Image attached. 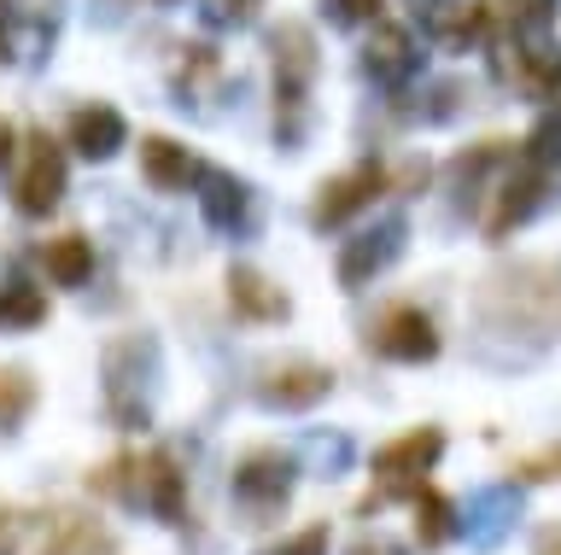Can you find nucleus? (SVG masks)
Here are the masks:
<instances>
[{
    "mask_svg": "<svg viewBox=\"0 0 561 555\" xmlns=\"http://www.w3.org/2000/svg\"><path fill=\"white\" fill-rule=\"evenodd\" d=\"M158 7H170V0H158Z\"/></svg>",
    "mask_w": 561,
    "mask_h": 555,
    "instance_id": "obj_37",
    "label": "nucleus"
},
{
    "mask_svg": "<svg viewBox=\"0 0 561 555\" xmlns=\"http://www.w3.org/2000/svg\"><path fill=\"white\" fill-rule=\"evenodd\" d=\"M47 322V299L24 281L0 287V327H42Z\"/></svg>",
    "mask_w": 561,
    "mask_h": 555,
    "instance_id": "obj_28",
    "label": "nucleus"
},
{
    "mask_svg": "<svg viewBox=\"0 0 561 555\" xmlns=\"http://www.w3.org/2000/svg\"><path fill=\"white\" fill-rule=\"evenodd\" d=\"M0 555H18V509H0Z\"/></svg>",
    "mask_w": 561,
    "mask_h": 555,
    "instance_id": "obj_36",
    "label": "nucleus"
},
{
    "mask_svg": "<svg viewBox=\"0 0 561 555\" xmlns=\"http://www.w3.org/2000/svg\"><path fill=\"white\" fill-rule=\"evenodd\" d=\"M105 374V415L123 432L152 427V397L164 386V351H158L152 334H117L100 357Z\"/></svg>",
    "mask_w": 561,
    "mask_h": 555,
    "instance_id": "obj_2",
    "label": "nucleus"
},
{
    "mask_svg": "<svg viewBox=\"0 0 561 555\" xmlns=\"http://www.w3.org/2000/svg\"><path fill=\"white\" fill-rule=\"evenodd\" d=\"M328 19L333 24H380L386 0H328Z\"/></svg>",
    "mask_w": 561,
    "mask_h": 555,
    "instance_id": "obj_30",
    "label": "nucleus"
},
{
    "mask_svg": "<svg viewBox=\"0 0 561 555\" xmlns=\"http://www.w3.org/2000/svg\"><path fill=\"white\" fill-rule=\"evenodd\" d=\"M205 164L187 159V147H175L170 135H147L140 141V176H147L158 194H187L193 182H199Z\"/></svg>",
    "mask_w": 561,
    "mask_h": 555,
    "instance_id": "obj_22",
    "label": "nucleus"
},
{
    "mask_svg": "<svg viewBox=\"0 0 561 555\" xmlns=\"http://www.w3.org/2000/svg\"><path fill=\"white\" fill-rule=\"evenodd\" d=\"M228 310H234L240 322H287L293 316V299L263 269L234 264V269H228Z\"/></svg>",
    "mask_w": 561,
    "mask_h": 555,
    "instance_id": "obj_18",
    "label": "nucleus"
},
{
    "mask_svg": "<svg viewBox=\"0 0 561 555\" xmlns=\"http://www.w3.org/2000/svg\"><path fill=\"white\" fill-rule=\"evenodd\" d=\"M515 159L508 152V141H480V147H468L462 159L450 164V194H456V211H480L485 194H491V182H497V170Z\"/></svg>",
    "mask_w": 561,
    "mask_h": 555,
    "instance_id": "obj_19",
    "label": "nucleus"
},
{
    "mask_svg": "<svg viewBox=\"0 0 561 555\" xmlns=\"http://www.w3.org/2000/svg\"><path fill=\"white\" fill-rule=\"evenodd\" d=\"M30 409H35V374L7 362V369H0V432H18Z\"/></svg>",
    "mask_w": 561,
    "mask_h": 555,
    "instance_id": "obj_26",
    "label": "nucleus"
},
{
    "mask_svg": "<svg viewBox=\"0 0 561 555\" xmlns=\"http://www.w3.org/2000/svg\"><path fill=\"white\" fill-rule=\"evenodd\" d=\"M35 555H117V537L105 532V520H94L88 509H53Z\"/></svg>",
    "mask_w": 561,
    "mask_h": 555,
    "instance_id": "obj_15",
    "label": "nucleus"
},
{
    "mask_svg": "<svg viewBox=\"0 0 561 555\" xmlns=\"http://www.w3.org/2000/svg\"><path fill=\"white\" fill-rule=\"evenodd\" d=\"M515 520H520V485H515V479H491V485H480V492L468 497V509H462V520H456V532L468 537V550L491 555L497 544H508Z\"/></svg>",
    "mask_w": 561,
    "mask_h": 555,
    "instance_id": "obj_11",
    "label": "nucleus"
},
{
    "mask_svg": "<svg viewBox=\"0 0 561 555\" xmlns=\"http://www.w3.org/2000/svg\"><path fill=\"white\" fill-rule=\"evenodd\" d=\"M263 555H328V527H305V532L280 537V544L263 550Z\"/></svg>",
    "mask_w": 561,
    "mask_h": 555,
    "instance_id": "obj_32",
    "label": "nucleus"
},
{
    "mask_svg": "<svg viewBox=\"0 0 561 555\" xmlns=\"http://www.w3.org/2000/svg\"><path fill=\"white\" fill-rule=\"evenodd\" d=\"M456 532V509L438 492H415V537H421V550H438L445 537Z\"/></svg>",
    "mask_w": 561,
    "mask_h": 555,
    "instance_id": "obj_27",
    "label": "nucleus"
},
{
    "mask_svg": "<svg viewBox=\"0 0 561 555\" xmlns=\"http://www.w3.org/2000/svg\"><path fill=\"white\" fill-rule=\"evenodd\" d=\"M421 71V47L403 24H375V36L363 42V77L375 82V89H410Z\"/></svg>",
    "mask_w": 561,
    "mask_h": 555,
    "instance_id": "obj_14",
    "label": "nucleus"
},
{
    "mask_svg": "<svg viewBox=\"0 0 561 555\" xmlns=\"http://www.w3.org/2000/svg\"><path fill=\"white\" fill-rule=\"evenodd\" d=\"M403 240H410V222H403V217H380L375 229L351 234L340 246V287L357 292V287L375 281V275H386L403 257Z\"/></svg>",
    "mask_w": 561,
    "mask_h": 555,
    "instance_id": "obj_10",
    "label": "nucleus"
},
{
    "mask_svg": "<svg viewBox=\"0 0 561 555\" xmlns=\"http://www.w3.org/2000/svg\"><path fill=\"white\" fill-rule=\"evenodd\" d=\"M199 211L217 234H245L252 229V187L228 170H199Z\"/></svg>",
    "mask_w": 561,
    "mask_h": 555,
    "instance_id": "obj_17",
    "label": "nucleus"
},
{
    "mask_svg": "<svg viewBox=\"0 0 561 555\" xmlns=\"http://www.w3.org/2000/svg\"><path fill=\"white\" fill-rule=\"evenodd\" d=\"M12 159H18V129H12V117H0V176L12 170Z\"/></svg>",
    "mask_w": 561,
    "mask_h": 555,
    "instance_id": "obj_35",
    "label": "nucleus"
},
{
    "mask_svg": "<svg viewBox=\"0 0 561 555\" xmlns=\"http://www.w3.org/2000/svg\"><path fill=\"white\" fill-rule=\"evenodd\" d=\"M368 351L386 362H433L438 357V327L421 304H392L368 322Z\"/></svg>",
    "mask_w": 561,
    "mask_h": 555,
    "instance_id": "obj_9",
    "label": "nucleus"
},
{
    "mask_svg": "<svg viewBox=\"0 0 561 555\" xmlns=\"http://www.w3.org/2000/svg\"><path fill=\"white\" fill-rule=\"evenodd\" d=\"M550 182H556V170H543V164H533V159H520V152H515V159H508V164L497 170L491 194H485V211H480L485 240H508V234H515L520 222L543 205Z\"/></svg>",
    "mask_w": 561,
    "mask_h": 555,
    "instance_id": "obj_7",
    "label": "nucleus"
},
{
    "mask_svg": "<svg viewBox=\"0 0 561 555\" xmlns=\"http://www.w3.org/2000/svg\"><path fill=\"white\" fill-rule=\"evenodd\" d=\"M129 509H147L164 527H187V474L175 467L170 450H147L129 467Z\"/></svg>",
    "mask_w": 561,
    "mask_h": 555,
    "instance_id": "obj_8",
    "label": "nucleus"
},
{
    "mask_svg": "<svg viewBox=\"0 0 561 555\" xmlns=\"http://www.w3.org/2000/svg\"><path fill=\"white\" fill-rule=\"evenodd\" d=\"M473 316L485 339H526V357L561 334V264L491 269L473 292Z\"/></svg>",
    "mask_w": 561,
    "mask_h": 555,
    "instance_id": "obj_1",
    "label": "nucleus"
},
{
    "mask_svg": "<svg viewBox=\"0 0 561 555\" xmlns=\"http://www.w3.org/2000/svg\"><path fill=\"white\" fill-rule=\"evenodd\" d=\"M24 24H30V0H0V65H12L24 54V42H18Z\"/></svg>",
    "mask_w": 561,
    "mask_h": 555,
    "instance_id": "obj_29",
    "label": "nucleus"
},
{
    "mask_svg": "<svg viewBox=\"0 0 561 555\" xmlns=\"http://www.w3.org/2000/svg\"><path fill=\"white\" fill-rule=\"evenodd\" d=\"M65 147H77L88 164H105L129 147V124H123L117 106H77L65 124Z\"/></svg>",
    "mask_w": 561,
    "mask_h": 555,
    "instance_id": "obj_16",
    "label": "nucleus"
},
{
    "mask_svg": "<svg viewBox=\"0 0 561 555\" xmlns=\"http://www.w3.org/2000/svg\"><path fill=\"white\" fill-rule=\"evenodd\" d=\"M170 89H175V106H182V112H205V100L228 89L222 59L210 54V47H182V59H175Z\"/></svg>",
    "mask_w": 561,
    "mask_h": 555,
    "instance_id": "obj_21",
    "label": "nucleus"
},
{
    "mask_svg": "<svg viewBox=\"0 0 561 555\" xmlns=\"http://www.w3.org/2000/svg\"><path fill=\"white\" fill-rule=\"evenodd\" d=\"M293 485H298V450H275V444H257L234 462V509L245 514V527H270V520L293 502Z\"/></svg>",
    "mask_w": 561,
    "mask_h": 555,
    "instance_id": "obj_4",
    "label": "nucleus"
},
{
    "mask_svg": "<svg viewBox=\"0 0 561 555\" xmlns=\"http://www.w3.org/2000/svg\"><path fill=\"white\" fill-rule=\"evenodd\" d=\"M438 456H445V432H438V427H415V432H403V439L380 444V450H375V479H380V492L363 497V514L386 509L392 497H415V492H421V474H433Z\"/></svg>",
    "mask_w": 561,
    "mask_h": 555,
    "instance_id": "obj_5",
    "label": "nucleus"
},
{
    "mask_svg": "<svg viewBox=\"0 0 561 555\" xmlns=\"http://www.w3.org/2000/svg\"><path fill=\"white\" fill-rule=\"evenodd\" d=\"M333 392V374L322 369V362H275V369H263L257 380V404L263 409H280V415H298V409H316L322 397Z\"/></svg>",
    "mask_w": 561,
    "mask_h": 555,
    "instance_id": "obj_12",
    "label": "nucleus"
},
{
    "mask_svg": "<svg viewBox=\"0 0 561 555\" xmlns=\"http://www.w3.org/2000/svg\"><path fill=\"white\" fill-rule=\"evenodd\" d=\"M427 36L450 54H468L491 36V7L485 0H438V7H427Z\"/></svg>",
    "mask_w": 561,
    "mask_h": 555,
    "instance_id": "obj_20",
    "label": "nucleus"
},
{
    "mask_svg": "<svg viewBox=\"0 0 561 555\" xmlns=\"http://www.w3.org/2000/svg\"><path fill=\"white\" fill-rule=\"evenodd\" d=\"M257 7H263V0H205V24H217V30H228V24H252Z\"/></svg>",
    "mask_w": 561,
    "mask_h": 555,
    "instance_id": "obj_31",
    "label": "nucleus"
},
{
    "mask_svg": "<svg viewBox=\"0 0 561 555\" xmlns=\"http://www.w3.org/2000/svg\"><path fill=\"white\" fill-rule=\"evenodd\" d=\"M42 269H47V281L53 287H82L88 275H94V240L88 234H53L47 246H42Z\"/></svg>",
    "mask_w": 561,
    "mask_h": 555,
    "instance_id": "obj_23",
    "label": "nucleus"
},
{
    "mask_svg": "<svg viewBox=\"0 0 561 555\" xmlns=\"http://www.w3.org/2000/svg\"><path fill=\"white\" fill-rule=\"evenodd\" d=\"M345 555H410V550H403L398 537H363V544H351Z\"/></svg>",
    "mask_w": 561,
    "mask_h": 555,
    "instance_id": "obj_34",
    "label": "nucleus"
},
{
    "mask_svg": "<svg viewBox=\"0 0 561 555\" xmlns=\"http://www.w3.org/2000/svg\"><path fill=\"white\" fill-rule=\"evenodd\" d=\"M515 474H520V479H561V444H556V450H538V456H526Z\"/></svg>",
    "mask_w": 561,
    "mask_h": 555,
    "instance_id": "obj_33",
    "label": "nucleus"
},
{
    "mask_svg": "<svg viewBox=\"0 0 561 555\" xmlns=\"http://www.w3.org/2000/svg\"><path fill=\"white\" fill-rule=\"evenodd\" d=\"M375 194H386V170L380 164H357L345 170V176H333L316 187V205H310V222L316 229H340V222H351L363 211V205H375Z\"/></svg>",
    "mask_w": 561,
    "mask_h": 555,
    "instance_id": "obj_13",
    "label": "nucleus"
},
{
    "mask_svg": "<svg viewBox=\"0 0 561 555\" xmlns=\"http://www.w3.org/2000/svg\"><path fill=\"white\" fill-rule=\"evenodd\" d=\"M65 182H70L65 147L53 141L47 129H30L24 147H18V176H12V205H18V217H30V222L53 217V211H59V199H65Z\"/></svg>",
    "mask_w": 561,
    "mask_h": 555,
    "instance_id": "obj_6",
    "label": "nucleus"
},
{
    "mask_svg": "<svg viewBox=\"0 0 561 555\" xmlns=\"http://www.w3.org/2000/svg\"><path fill=\"white\" fill-rule=\"evenodd\" d=\"M270 54H275V141L280 152H298L310 135V89H316V36L305 24H275L270 30Z\"/></svg>",
    "mask_w": 561,
    "mask_h": 555,
    "instance_id": "obj_3",
    "label": "nucleus"
},
{
    "mask_svg": "<svg viewBox=\"0 0 561 555\" xmlns=\"http://www.w3.org/2000/svg\"><path fill=\"white\" fill-rule=\"evenodd\" d=\"M351 456H357V444L345 439L340 427L333 432H305V444H298V462H310V474H322V479H340L345 467H351Z\"/></svg>",
    "mask_w": 561,
    "mask_h": 555,
    "instance_id": "obj_25",
    "label": "nucleus"
},
{
    "mask_svg": "<svg viewBox=\"0 0 561 555\" xmlns=\"http://www.w3.org/2000/svg\"><path fill=\"white\" fill-rule=\"evenodd\" d=\"M491 19H503V36L515 42H538L556 30V0H497Z\"/></svg>",
    "mask_w": 561,
    "mask_h": 555,
    "instance_id": "obj_24",
    "label": "nucleus"
}]
</instances>
